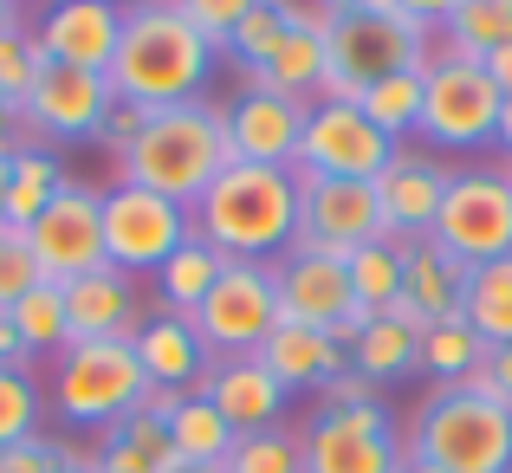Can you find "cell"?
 Instances as JSON below:
<instances>
[{
    "label": "cell",
    "instance_id": "1",
    "mask_svg": "<svg viewBox=\"0 0 512 473\" xmlns=\"http://www.w3.org/2000/svg\"><path fill=\"white\" fill-rule=\"evenodd\" d=\"M195 240H208L221 260H286L299 240V175L266 162H227L208 195L188 208Z\"/></svg>",
    "mask_w": 512,
    "mask_h": 473
},
{
    "label": "cell",
    "instance_id": "2",
    "mask_svg": "<svg viewBox=\"0 0 512 473\" xmlns=\"http://www.w3.org/2000/svg\"><path fill=\"white\" fill-rule=\"evenodd\" d=\"M214 59L221 52L182 20L175 0H143V7L124 13V39H117L111 59V91L117 104H143V111H169V104L201 98Z\"/></svg>",
    "mask_w": 512,
    "mask_h": 473
},
{
    "label": "cell",
    "instance_id": "3",
    "mask_svg": "<svg viewBox=\"0 0 512 473\" xmlns=\"http://www.w3.org/2000/svg\"><path fill=\"white\" fill-rule=\"evenodd\" d=\"M227 162L234 156H227L221 104L188 98V104H169V111L143 117V130L117 150V182H137L150 195L175 201V208H195Z\"/></svg>",
    "mask_w": 512,
    "mask_h": 473
},
{
    "label": "cell",
    "instance_id": "4",
    "mask_svg": "<svg viewBox=\"0 0 512 473\" xmlns=\"http://www.w3.org/2000/svg\"><path fill=\"white\" fill-rule=\"evenodd\" d=\"M448 26H415L402 20L389 0H370V7H350V13H331L325 26V85L318 98L325 104H357L376 78L389 72H409V65H441L448 59Z\"/></svg>",
    "mask_w": 512,
    "mask_h": 473
},
{
    "label": "cell",
    "instance_id": "5",
    "mask_svg": "<svg viewBox=\"0 0 512 473\" xmlns=\"http://www.w3.org/2000/svg\"><path fill=\"white\" fill-rule=\"evenodd\" d=\"M402 448L441 473H512V409L480 383H441Z\"/></svg>",
    "mask_w": 512,
    "mask_h": 473
},
{
    "label": "cell",
    "instance_id": "6",
    "mask_svg": "<svg viewBox=\"0 0 512 473\" xmlns=\"http://www.w3.org/2000/svg\"><path fill=\"white\" fill-rule=\"evenodd\" d=\"M150 376L137 363L130 337H91V344H65L52 357V409L65 428H117L124 415L143 409Z\"/></svg>",
    "mask_w": 512,
    "mask_h": 473
},
{
    "label": "cell",
    "instance_id": "7",
    "mask_svg": "<svg viewBox=\"0 0 512 473\" xmlns=\"http://www.w3.org/2000/svg\"><path fill=\"white\" fill-rule=\"evenodd\" d=\"M500 85L487 78L480 59L448 52L441 65L422 72V124L415 137H428L435 150H487L500 137Z\"/></svg>",
    "mask_w": 512,
    "mask_h": 473
},
{
    "label": "cell",
    "instance_id": "8",
    "mask_svg": "<svg viewBox=\"0 0 512 473\" xmlns=\"http://www.w3.org/2000/svg\"><path fill=\"white\" fill-rule=\"evenodd\" d=\"M208 350V363L221 357H253L266 344V331L279 324V279L266 260H227V273L214 279V292L201 299V312L188 318Z\"/></svg>",
    "mask_w": 512,
    "mask_h": 473
},
{
    "label": "cell",
    "instance_id": "9",
    "mask_svg": "<svg viewBox=\"0 0 512 473\" xmlns=\"http://www.w3.org/2000/svg\"><path fill=\"white\" fill-rule=\"evenodd\" d=\"M448 260L461 266H487L512 253V188L500 169H461L448 175V195H441V214L428 227Z\"/></svg>",
    "mask_w": 512,
    "mask_h": 473
},
{
    "label": "cell",
    "instance_id": "10",
    "mask_svg": "<svg viewBox=\"0 0 512 473\" xmlns=\"http://www.w3.org/2000/svg\"><path fill=\"white\" fill-rule=\"evenodd\" d=\"M111 111H117V91H111L104 72H78V65H52L46 59L39 78H33V91H26V104H20V130L59 150V143L104 137Z\"/></svg>",
    "mask_w": 512,
    "mask_h": 473
},
{
    "label": "cell",
    "instance_id": "11",
    "mask_svg": "<svg viewBox=\"0 0 512 473\" xmlns=\"http://www.w3.org/2000/svg\"><path fill=\"white\" fill-rule=\"evenodd\" d=\"M188 234H195L188 208H175V201L150 195V188H137V182L104 188V260H111L117 273H130V279L156 273Z\"/></svg>",
    "mask_w": 512,
    "mask_h": 473
},
{
    "label": "cell",
    "instance_id": "12",
    "mask_svg": "<svg viewBox=\"0 0 512 473\" xmlns=\"http://www.w3.org/2000/svg\"><path fill=\"white\" fill-rule=\"evenodd\" d=\"M20 234H26L39 273H46L52 286H65V279H78V273H98L104 266V195L72 175Z\"/></svg>",
    "mask_w": 512,
    "mask_h": 473
},
{
    "label": "cell",
    "instance_id": "13",
    "mask_svg": "<svg viewBox=\"0 0 512 473\" xmlns=\"http://www.w3.org/2000/svg\"><path fill=\"white\" fill-rule=\"evenodd\" d=\"M299 175V169H292ZM383 240V208H376L370 182H344V175H299V240L305 253H331L350 260L357 247Z\"/></svg>",
    "mask_w": 512,
    "mask_h": 473
},
{
    "label": "cell",
    "instance_id": "14",
    "mask_svg": "<svg viewBox=\"0 0 512 473\" xmlns=\"http://www.w3.org/2000/svg\"><path fill=\"white\" fill-rule=\"evenodd\" d=\"M396 143L357 111V104H325L318 98L305 111V137H299V175H344V182H376L389 169Z\"/></svg>",
    "mask_w": 512,
    "mask_h": 473
},
{
    "label": "cell",
    "instance_id": "15",
    "mask_svg": "<svg viewBox=\"0 0 512 473\" xmlns=\"http://www.w3.org/2000/svg\"><path fill=\"white\" fill-rule=\"evenodd\" d=\"M305 111H312V104H292V98H279V91L240 85V98L221 104L227 156L266 162V169H292V162H299V137H305Z\"/></svg>",
    "mask_w": 512,
    "mask_h": 473
},
{
    "label": "cell",
    "instance_id": "16",
    "mask_svg": "<svg viewBox=\"0 0 512 473\" xmlns=\"http://www.w3.org/2000/svg\"><path fill=\"white\" fill-rule=\"evenodd\" d=\"M33 39L52 65L111 72L117 39H124V7H111V0H46L33 20Z\"/></svg>",
    "mask_w": 512,
    "mask_h": 473
},
{
    "label": "cell",
    "instance_id": "17",
    "mask_svg": "<svg viewBox=\"0 0 512 473\" xmlns=\"http://www.w3.org/2000/svg\"><path fill=\"white\" fill-rule=\"evenodd\" d=\"M201 396L221 409V422L234 428V435H253V428H279L286 422V396L292 389L279 383L260 357H221V363H208V376H201Z\"/></svg>",
    "mask_w": 512,
    "mask_h": 473
},
{
    "label": "cell",
    "instance_id": "18",
    "mask_svg": "<svg viewBox=\"0 0 512 473\" xmlns=\"http://www.w3.org/2000/svg\"><path fill=\"white\" fill-rule=\"evenodd\" d=\"M448 175L435 156L409 150V143H396V156H389V169L376 175V208H383V234H428L441 214V195H448Z\"/></svg>",
    "mask_w": 512,
    "mask_h": 473
},
{
    "label": "cell",
    "instance_id": "19",
    "mask_svg": "<svg viewBox=\"0 0 512 473\" xmlns=\"http://www.w3.org/2000/svg\"><path fill=\"white\" fill-rule=\"evenodd\" d=\"M273 279H279V318H292V324H318V331H331L350 305V273H344V260H331V253H305V247H292L286 260L273 266Z\"/></svg>",
    "mask_w": 512,
    "mask_h": 473
},
{
    "label": "cell",
    "instance_id": "20",
    "mask_svg": "<svg viewBox=\"0 0 512 473\" xmlns=\"http://www.w3.org/2000/svg\"><path fill=\"white\" fill-rule=\"evenodd\" d=\"M143 305H137V279L117 273L111 260L98 273L65 279V331L72 344H91V337H137Z\"/></svg>",
    "mask_w": 512,
    "mask_h": 473
},
{
    "label": "cell",
    "instance_id": "21",
    "mask_svg": "<svg viewBox=\"0 0 512 473\" xmlns=\"http://www.w3.org/2000/svg\"><path fill=\"white\" fill-rule=\"evenodd\" d=\"M305 441V473H396L402 467V435L389 428V435H363V428H344L338 415H305L299 428Z\"/></svg>",
    "mask_w": 512,
    "mask_h": 473
},
{
    "label": "cell",
    "instance_id": "22",
    "mask_svg": "<svg viewBox=\"0 0 512 473\" xmlns=\"http://www.w3.org/2000/svg\"><path fill=\"white\" fill-rule=\"evenodd\" d=\"M461 286H467V266L448 260V253L422 234L409 247V260H402V299L389 305V312L402 324H415V331H428V324H441V318H461Z\"/></svg>",
    "mask_w": 512,
    "mask_h": 473
},
{
    "label": "cell",
    "instance_id": "23",
    "mask_svg": "<svg viewBox=\"0 0 512 473\" xmlns=\"http://www.w3.org/2000/svg\"><path fill=\"white\" fill-rule=\"evenodd\" d=\"M253 357H260L286 389H325L331 376L350 370V350L331 344V331H318V324H292V318H279Z\"/></svg>",
    "mask_w": 512,
    "mask_h": 473
},
{
    "label": "cell",
    "instance_id": "24",
    "mask_svg": "<svg viewBox=\"0 0 512 473\" xmlns=\"http://www.w3.org/2000/svg\"><path fill=\"white\" fill-rule=\"evenodd\" d=\"M130 344H137V363L156 389H201V376H208V350H201L195 324L175 312H143Z\"/></svg>",
    "mask_w": 512,
    "mask_h": 473
},
{
    "label": "cell",
    "instance_id": "25",
    "mask_svg": "<svg viewBox=\"0 0 512 473\" xmlns=\"http://www.w3.org/2000/svg\"><path fill=\"white\" fill-rule=\"evenodd\" d=\"M65 182H72V175H65L59 150L39 143V137H20L7 150V227H26Z\"/></svg>",
    "mask_w": 512,
    "mask_h": 473
},
{
    "label": "cell",
    "instance_id": "26",
    "mask_svg": "<svg viewBox=\"0 0 512 473\" xmlns=\"http://www.w3.org/2000/svg\"><path fill=\"white\" fill-rule=\"evenodd\" d=\"M91 467L98 473H169L175 448H169V428L156 415H124L117 428H104L98 448H91Z\"/></svg>",
    "mask_w": 512,
    "mask_h": 473
},
{
    "label": "cell",
    "instance_id": "27",
    "mask_svg": "<svg viewBox=\"0 0 512 473\" xmlns=\"http://www.w3.org/2000/svg\"><path fill=\"white\" fill-rule=\"evenodd\" d=\"M221 273H227V260L208 247V240L188 234L182 247L156 266V299H163V312H175V318H195L201 299L214 292V279H221Z\"/></svg>",
    "mask_w": 512,
    "mask_h": 473
},
{
    "label": "cell",
    "instance_id": "28",
    "mask_svg": "<svg viewBox=\"0 0 512 473\" xmlns=\"http://www.w3.org/2000/svg\"><path fill=\"white\" fill-rule=\"evenodd\" d=\"M350 370L370 376V383H396V376L422 370V331L402 324L396 312H376V324L350 344Z\"/></svg>",
    "mask_w": 512,
    "mask_h": 473
},
{
    "label": "cell",
    "instance_id": "29",
    "mask_svg": "<svg viewBox=\"0 0 512 473\" xmlns=\"http://www.w3.org/2000/svg\"><path fill=\"white\" fill-rule=\"evenodd\" d=\"M169 448H175V461H195V467H221L227 454H234V428L221 422V409H214L201 389H188L182 402H175V415H169Z\"/></svg>",
    "mask_w": 512,
    "mask_h": 473
},
{
    "label": "cell",
    "instance_id": "30",
    "mask_svg": "<svg viewBox=\"0 0 512 473\" xmlns=\"http://www.w3.org/2000/svg\"><path fill=\"white\" fill-rule=\"evenodd\" d=\"M415 240H422V234H383V240H370V247L350 253V260H344L350 299L370 305V312H389V305L402 299V260H409Z\"/></svg>",
    "mask_w": 512,
    "mask_h": 473
},
{
    "label": "cell",
    "instance_id": "31",
    "mask_svg": "<svg viewBox=\"0 0 512 473\" xmlns=\"http://www.w3.org/2000/svg\"><path fill=\"white\" fill-rule=\"evenodd\" d=\"M461 318L487 337V350L512 344V253H506V260H487V266H467Z\"/></svg>",
    "mask_w": 512,
    "mask_h": 473
},
{
    "label": "cell",
    "instance_id": "32",
    "mask_svg": "<svg viewBox=\"0 0 512 473\" xmlns=\"http://www.w3.org/2000/svg\"><path fill=\"white\" fill-rule=\"evenodd\" d=\"M487 357H493L487 337H480L467 318H441V324L422 331V370L441 376V383H467V376H480Z\"/></svg>",
    "mask_w": 512,
    "mask_h": 473
},
{
    "label": "cell",
    "instance_id": "33",
    "mask_svg": "<svg viewBox=\"0 0 512 473\" xmlns=\"http://www.w3.org/2000/svg\"><path fill=\"white\" fill-rule=\"evenodd\" d=\"M357 111L370 117V124L383 130L389 143H402L415 124H422V65H409V72H389V78H376V85L357 98Z\"/></svg>",
    "mask_w": 512,
    "mask_h": 473
},
{
    "label": "cell",
    "instance_id": "34",
    "mask_svg": "<svg viewBox=\"0 0 512 473\" xmlns=\"http://www.w3.org/2000/svg\"><path fill=\"white\" fill-rule=\"evenodd\" d=\"M13 331H20V344H26V357H59L65 344H72V331H65V286H52V279H39L33 292H26L20 305H13Z\"/></svg>",
    "mask_w": 512,
    "mask_h": 473
},
{
    "label": "cell",
    "instance_id": "35",
    "mask_svg": "<svg viewBox=\"0 0 512 473\" xmlns=\"http://www.w3.org/2000/svg\"><path fill=\"white\" fill-rule=\"evenodd\" d=\"M448 46L461 59H487V52L512 46V0H461L448 20Z\"/></svg>",
    "mask_w": 512,
    "mask_h": 473
},
{
    "label": "cell",
    "instance_id": "36",
    "mask_svg": "<svg viewBox=\"0 0 512 473\" xmlns=\"http://www.w3.org/2000/svg\"><path fill=\"white\" fill-rule=\"evenodd\" d=\"M227 473H305V441L299 428H253V435L234 441V454L221 461Z\"/></svg>",
    "mask_w": 512,
    "mask_h": 473
},
{
    "label": "cell",
    "instance_id": "37",
    "mask_svg": "<svg viewBox=\"0 0 512 473\" xmlns=\"http://www.w3.org/2000/svg\"><path fill=\"white\" fill-rule=\"evenodd\" d=\"M39 409H46V396H39L33 370H0V448L33 441L39 435Z\"/></svg>",
    "mask_w": 512,
    "mask_h": 473
},
{
    "label": "cell",
    "instance_id": "38",
    "mask_svg": "<svg viewBox=\"0 0 512 473\" xmlns=\"http://www.w3.org/2000/svg\"><path fill=\"white\" fill-rule=\"evenodd\" d=\"M39 65H46V52H39V39H33V26H7L0 33V98L20 111L26 104V91H33V78H39Z\"/></svg>",
    "mask_w": 512,
    "mask_h": 473
},
{
    "label": "cell",
    "instance_id": "39",
    "mask_svg": "<svg viewBox=\"0 0 512 473\" xmlns=\"http://www.w3.org/2000/svg\"><path fill=\"white\" fill-rule=\"evenodd\" d=\"M286 26H292V13H286V0H260V7L240 20V33L227 39V59L240 65V72H253V65L266 59V52L286 39Z\"/></svg>",
    "mask_w": 512,
    "mask_h": 473
},
{
    "label": "cell",
    "instance_id": "40",
    "mask_svg": "<svg viewBox=\"0 0 512 473\" xmlns=\"http://www.w3.org/2000/svg\"><path fill=\"white\" fill-rule=\"evenodd\" d=\"M39 279H46V273H39L26 234H20V227H0V312H13V305L39 286Z\"/></svg>",
    "mask_w": 512,
    "mask_h": 473
},
{
    "label": "cell",
    "instance_id": "41",
    "mask_svg": "<svg viewBox=\"0 0 512 473\" xmlns=\"http://www.w3.org/2000/svg\"><path fill=\"white\" fill-rule=\"evenodd\" d=\"M175 7H182V20L195 26V33L208 39L214 52H227V39L240 33V20H247L260 0H175Z\"/></svg>",
    "mask_w": 512,
    "mask_h": 473
},
{
    "label": "cell",
    "instance_id": "42",
    "mask_svg": "<svg viewBox=\"0 0 512 473\" xmlns=\"http://www.w3.org/2000/svg\"><path fill=\"white\" fill-rule=\"evenodd\" d=\"M65 461H72V448L52 435H33L20 441V448H0V473H59Z\"/></svg>",
    "mask_w": 512,
    "mask_h": 473
},
{
    "label": "cell",
    "instance_id": "43",
    "mask_svg": "<svg viewBox=\"0 0 512 473\" xmlns=\"http://www.w3.org/2000/svg\"><path fill=\"white\" fill-rule=\"evenodd\" d=\"M376 402H383V383H370V376H357V370L331 376V383L318 389V409H376Z\"/></svg>",
    "mask_w": 512,
    "mask_h": 473
},
{
    "label": "cell",
    "instance_id": "44",
    "mask_svg": "<svg viewBox=\"0 0 512 473\" xmlns=\"http://www.w3.org/2000/svg\"><path fill=\"white\" fill-rule=\"evenodd\" d=\"M467 383H480L487 396H500L506 409H512V344H506V350H493V357H487V370H480V376H467Z\"/></svg>",
    "mask_w": 512,
    "mask_h": 473
},
{
    "label": "cell",
    "instance_id": "45",
    "mask_svg": "<svg viewBox=\"0 0 512 473\" xmlns=\"http://www.w3.org/2000/svg\"><path fill=\"white\" fill-rule=\"evenodd\" d=\"M389 7H396L402 20H415V26H428V33H435V26L454 20V7H461V0H389Z\"/></svg>",
    "mask_w": 512,
    "mask_h": 473
},
{
    "label": "cell",
    "instance_id": "46",
    "mask_svg": "<svg viewBox=\"0 0 512 473\" xmlns=\"http://www.w3.org/2000/svg\"><path fill=\"white\" fill-rule=\"evenodd\" d=\"M143 117H150L143 104H117V111H111V124H104V143H111V150H124V143L143 130Z\"/></svg>",
    "mask_w": 512,
    "mask_h": 473
},
{
    "label": "cell",
    "instance_id": "47",
    "mask_svg": "<svg viewBox=\"0 0 512 473\" xmlns=\"http://www.w3.org/2000/svg\"><path fill=\"white\" fill-rule=\"evenodd\" d=\"M0 370H33V357H26V344H20L7 312H0Z\"/></svg>",
    "mask_w": 512,
    "mask_h": 473
},
{
    "label": "cell",
    "instance_id": "48",
    "mask_svg": "<svg viewBox=\"0 0 512 473\" xmlns=\"http://www.w3.org/2000/svg\"><path fill=\"white\" fill-rule=\"evenodd\" d=\"M480 65H487V78H493V85H500V98H512V46L487 52V59H480Z\"/></svg>",
    "mask_w": 512,
    "mask_h": 473
},
{
    "label": "cell",
    "instance_id": "49",
    "mask_svg": "<svg viewBox=\"0 0 512 473\" xmlns=\"http://www.w3.org/2000/svg\"><path fill=\"white\" fill-rule=\"evenodd\" d=\"M20 137H26V130H20V111H13V104L0 98V156H7V150H13Z\"/></svg>",
    "mask_w": 512,
    "mask_h": 473
},
{
    "label": "cell",
    "instance_id": "50",
    "mask_svg": "<svg viewBox=\"0 0 512 473\" xmlns=\"http://www.w3.org/2000/svg\"><path fill=\"white\" fill-rule=\"evenodd\" d=\"M493 143H500V156L512 162V98L500 104V137H493Z\"/></svg>",
    "mask_w": 512,
    "mask_h": 473
},
{
    "label": "cell",
    "instance_id": "51",
    "mask_svg": "<svg viewBox=\"0 0 512 473\" xmlns=\"http://www.w3.org/2000/svg\"><path fill=\"white\" fill-rule=\"evenodd\" d=\"M7 26H20V0H0V33Z\"/></svg>",
    "mask_w": 512,
    "mask_h": 473
},
{
    "label": "cell",
    "instance_id": "52",
    "mask_svg": "<svg viewBox=\"0 0 512 473\" xmlns=\"http://www.w3.org/2000/svg\"><path fill=\"white\" fill-rule=\"evenodd\" d=\"M59 473H98V467H91V454H72V461H65Z\"/></svg>",
    "mask_w": 512,
    "mask_h": 473
},
{
    "label": "cell",
    "instance_id": "53",
    "mask_svg": "<svg viewBox=\"0 0 512 473\" xmlns=\"http://www.w3.org/2000/svg\"><path fill=\"white\" fill-rule=\"evenodd\" d=\"M396 473H441V467H428V461H415V454H402V467Z\"/></svg>",
    "mask_w": 512,
    "mask_h": 473
},
{
    "label": "cell",
    "instance_id": "54",
    "mask_svg": "<svg viewBox=\"0 0 512 473\" xmlns=\"http://www.w3.org/2000/svg\"><path fill=\"white\" fill-rule=\"evenodd\" d=\"M0 227H7V156H0Z\"/></svg>",
    "mask_w": 512,
    "mask_h": 473
},
{
    "label": "cell",
    "instance_id": "55",
    "mask_svg": "<svg viewBox=\"0 0 512 473\" xmlns=\"http://www.w3.org/2000/svg\"><path fill=\"white\" fill-rule=\"evenodd\" d=\"M169 473H227V467H195V461H175Z\"/></svg>",
    "mask_w": 512,
    "mask_h": 473
},
{
    "label": "cell",
    "instance_id": "56",
    "mask_svg": "<svg viewBox=\"0 0 512 473\" xmlns=\"http://www.w3.org/2000/svg\"><path fill=\"white\" fill-rule=\"evenodd\" d=\"M331 13H350V7H370V0H325Z\"/></svg>",
    "mask_w": 512,
    "mask_h": 473
},
{
    "label": "cell",
    "instance_id": "57",
    "mask_svg": "<svg viewBox=\"0 0 512 473\" xmlns=\"http://www.w3.org/2000/svg\"><path fill=\"white\" fill-rule=\"evenodd\" d=\"M111 7H124V13H130V7H143V0H111Z\"/></svg>",
    "mask_w": 512,
    "mask_h": 473
},
{
    "label": "cell",
    "instance_id": "58",
    "mask_svg": "<svg viewBox=\"0 0 512 473\" xmlns=\"http://www.w3.org/2000/svg\"><path fill=\"white\" fill-rule=\"evenodd\" d=\"M500 175H506V188H512V162H506V169H500Z\"/></svg>",
    "mask_w": 512,
    "mask_h": 473
},
{
    "label": "cell",
    "instance_id": "59",
    "mask_svg": "<svg viewBox=\"0 0 512 473\" xmlns=\"http://www.w3.org/2000/svg\"><path fill=\"white\" fill-rule=\"evenodd\" d=\"M39 7H46V0H39Z\"/></svg>",
    "mask_w": 512,
    "mask_h": 473
}]
</instances>
